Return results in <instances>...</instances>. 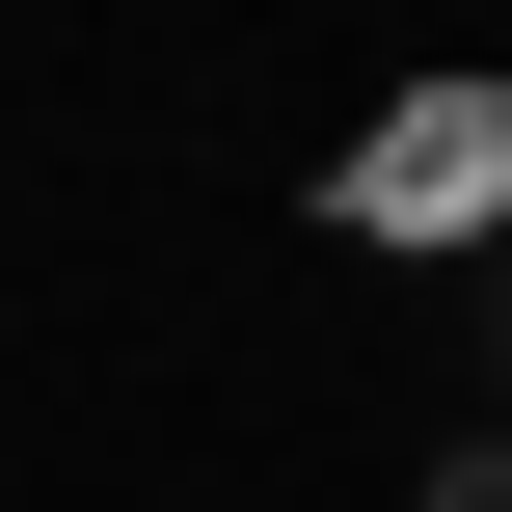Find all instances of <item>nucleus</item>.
Segmentation results:
<instances>
[{
	"label": "nucleus",
	"instance_id": "obj_1",
	"mask_svg": "<svg viewBox=\"0 0 512 512\" xmlns=\"http://www.w3.org/2000/svg\"><path fill=\"white\" fill-rule=\"evenodd\" d=\"M324 189H351V243H512V216H486V189H512V108H486V81H432V108H378Z\"/></svg>",
	"mask_w": 512,
	"mask_h": 512
},
{
	"label": "nucleus",
	"instance_id": "obj_2",
	"mask_svg": "<svg viewBox=\"0 0 512 512\" xmlns=\"http://www.w3.org/2000/svg\"><path fill=\"white\" fill-rule=\"evenodd\" d=\"M459 378H486V432H512V243L459 270Z\"/></svg>",
	"mask_w": 512,
	"mask_h": 512
},
{
	"label": "nucleus",
	"instance_id": "obj_3",
	"mask_svg": "<svg viewBox=\"0 0 512 512\" xmlns=\"http://www.w3.org/2000/svg\"><path fill=\"white\" fill-rule=\"evenodd\" d=\"M432 512H512V432H459V459H432Z\"/></svg>",
	"mask_w": 512,
	"mask_h": 512
}]
</instances>
